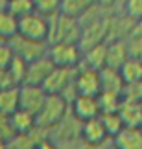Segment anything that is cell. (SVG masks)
Instances as JSON below:
<instances>
[{
	"label": "cell",
	"mask_w": 142,
	"mask_h": 149,
	"mask_svg": "<svg viewBox=\"0 0 142 149\" xmlns=\"http://www.w3.org/2000/svg\"><path fill=\"white\" fill-rule=\"evenodd\" d=\"M70 112V101L65 96L59 94H48V100L44 103L43 111L37 116V123L39 129L43 131H52L57 125H61L66 120Z\"/></svg>",
	"instance_id": "cell-1"
},
{
	"label": "cell",
	"mask_w": 142,
	"mask_h": 149,
	"mask_svg": "<svg viewBox=\"0 0 142 149\" xmlns=\"http://www.w3.org/2000/svg\"><path fill=\"white\" fill-rule=\"evenodd\" d=\"M48 57L57 68H72L78 70L83 65V48L79 42L59 41L48 46Z\"/></svg>",
	"instance_id": "cell-2"
},
{
	"label": "cell",
	"mask_w": 142,
	"mask_h": 149,
	"mask_svg": "<svg viewBox=\"0 0 142 149\" xmlns=\"http://www.w3.org/2000/svg\"><path fill=\"white\" fill-rule=\"evenodd\" d=\"M19 35L33 42L50 44V17H44L35 11L19 19Z\"/></svg>",
	"instance_id": "cell-3"
},
{
	"label": "cell",
	"mask_w": 142,
	"mask_h": 149,
	"mask_svg": "<svg viewBox=\"0 0 142 149\" xmlns=\"http://www.w3.org/2000/svg\"><path fill=\"white\" fill-rule=\"evenodd\" d=\"M78 70H72V68H57L55 66L52 70V74L48 76V79L44 81L43 88L46 90V94H59V96H65V98L70 101L69 92H72V96H76L74 81H76Z\"/></svg>",
	"instance_id": "cell-4"
},
{
	"label": "cell",
	"mask_w": 142,
	"mask_h": 149,
	"mask_svg": "<svg viewBox=\"0 0 142 149\" xmlns=\"http://www.w3.org/2000/svg\"><path fill=\"white\" fill-rule=\"evenodd\" d=\"M79 140L90 147H104L107 142H111L101 118L81 122V125H79Z\"/></svg>",
	"instance_id": "cell-5"
},
{
	"label": "cell",
	"mask_w": 142,
	"mask_h": 149,
	"mask_svg": "<svg viewBox=\"0 0 142 149\" xmlns=\"http://www.w3.org/2000/svg\"><path fill=\"white\" fill-rule=\"evenodd\" d=\"M74 88H76V96H94V98H98L101 94L100 72L92 70V68H87V66H81L78 70Z\"/></svg>",
	"instance_id": "cell-6"
},
{
	"label": "cell",
	"mask_w": 142,
	"mask_h": 149,
	"mask_svg": "<svg viewBox=\"0 0 142 149\" xmlns=\"http://www.w3.org/2000/svg\"><path fill=\"white\" fill-rule=\"evenodd\" d=\"M70 114L79 122L100 118L101 109L98 98H94V96H74V100L70 101Z\"/></svg>",
	"instance_id": "cell-7"
},
{
	"label": "cell",
	"mask_w": 142,
	"mask_h": 149,
	"mask_svg": "<svg viewBox=\"0 0 142 149\" xmlns=\"http://www.w3.org/2000/svg\"><path fill=\"white\" fill-rule=\"evenodd\" d=\"M48 100V94L43 87L37 85H20V109L39 116L44 103Z\"/></svg>",
	"instance_id": "cell-8"
},
{
	"label": "cell",
	"mask_w": 142,
	"mask_h": 149,
	"mask_svg": "<svg viewBox=\"0 0 142 149\" xmlns=\"http://www.w3.org/2000/svg\"><path fill=\"white\" fill-rule=\"evenodd\" d=\"M11 48H13L15 55H19L20 59H24L26 63H31L39 59V57L46 55L48 54V46L50 44H41V42H33V41H28V39L17 35L13 41H9Z\"/></svg>",
	"instance_id": "cell-9"
},
{
	"label": "cell",
	"mask_w": 142,
	"mask_h": 149,
	"mask_svg": "<svg viewBox=\"0 0 142 149\" xmlns=\"http://www.w3.org/2000/svg\"><path fill=\"white\" fill-rule=\"evenodd\" d=\"M54 68H55V65L50 61L48 54L39 57L35 61H31V63H28V74H26L24 85H37V87H43Z\"/></svg>",
	"instance_id": "cell-10"
},
{
	"label": "cell",
	"mask_w": 142,
	"mask_h": 149,
	"mask_svg": "<svg viewBox=\"0 0 142 149\" xmlns=\"http://www.w3.org/2000/svg\"><path fill=\"white\" fill-rule=\"evenodd\" d=\"M113 149H142V127H124L111 140Z\"/></svg>",
	"instance_id": "cell-11"
},
{
	"label": "cell",
	"mask_w": 142,
	"mask_h": 149,
	"mask_svg": "<svg viewBox=\"0 0 142 149\" xmlns=\"http://www.w3.org/2000/svg\"><path fill=\"white\" fill-rule=\"evenodd\" d=\"M129 59V50L126 39H111L107 41V66L120 70V66Z\"/></svg>",
	"instance_id": "cell-12"
},
{
	"label": "cell",
	"mask_w": 142,
	"mask_h": 149,
	"mask_svg": "<svg viewBox=\"0 0 142 149\" xmlns=\"http://www.w3.org/2000/svg\"><path fill=\"white\" fill-rule=\"evenodd\" d=\"M11 120V125H13V131L17 136L20 134H31L39 129V123H37V116L31 112L24 111V109H19L17 112H13L9 116Z\"/></svg>",
	"instance_id": "cell-13"
},
{
	"label": "cell",
	"mask_w": 142,
	"mask_h": 149,
	"mask_svg": "<svg viewBox=\"0 0 142 149\" xmlns=\"http://www.w3.org/2000/svg\"><path fill=\"white\" fill-rule=\"evenodd\" d=\"M100 79H101V92H116L124 96L126 83L122 79L120 70L105 66L104 70H100Z\"/></svg>",
	"instance_id": "cell-14"
},
{
	"label": "cell",
	"mask_w": 142,
	"mask_h": 149,
	"mask_svg": "<svg viewBox=\"0 0 142 149\" xmlns=\"http://www.w3.org/2000/svg\"><path fill=\"white\" fill-rule=\"evenodd\" d=\"M92 70H104L107 66V42H100L96 46L83 52V65Z\"/></svg>",
	"instance_id": "cell-15"
},
{
	"label": "cell",
	"mask_w": 142,
	"mask_h": 149,
	"mask_svg": "<svg viewBox=\"0 0 142 149\" xmlns=\"http://www.w3.org/2000/svg\"><path fill=\"white\" fill-rule=\"evenodd\" d=\"M118 114H120V118H122L126 127H142V105H140V101L124 100Z\"/></svg>",
	"instance_id": "cell-16"
},
{
	"label": "cell",
	"mask_w": 142,
	"mask_h": 149,
	"mask_svg": "<svg viewBox=\"0 0 142 149\" xmlns=\"http://www.w3.org/2000/svg\"><path fill=\"white\" fill-rule=\"evenodd\" d=\"M20 109V87L0 88V114L11 116Z\"/></svg>",
	"instance_id": "cell-17"
},
{
	"label": "cell",
	"mask_w": 142,
	"mask_h": 149,
	"mask_svg": "<svg viewBox=\"0 0 142 149\" xmlns=\"http://www.w3.org/2000/svg\"><path fill=\"white\" fill-rule=\"evenodd\" d=\"M17 35H19V19L8 8L0 9V39L9 42Z\"/></svg>",
	"instance_id": "cell-18"
},
{
	"label": "cell",
	"mask_w": 142,
	"mask_h": 149,
	"mask_svg": "<svg viewBox=\"0 0 142 149\" xmlns=\"http://www.w3.org/2000/svg\"><path fill=\"white\" fill-rule=\"evenodd\" d=\"M90 9H92V6L89 4V0H63L59 13L69 17V19L79 20V19H83Z\"/></svg>",
	"instance_id": "cell-19"
},
{
	"label": "cell",
	"mask_w": 142,
	"mask_h": 149,
	"mask_svg": "<svg viewBox=\"0 0 142 149\" xmlns=\"http://www.w3.org/2000/svg\"><path fill=\"white\" fill-rule=\"evenodd\" d=\"M120 74L124 83L127 85H135L142 81V59L139 57H129V59L120 66Z\"/></svg>",
	"instance_id": "cell-20"
},
{
	"label": "cell",
	"mask_w": 142,
	"mask_h": 149,
	"mask_svg": "<svg viewBox=\"0 0 142 149\" xmlns=\"http://www.w3.org/2000/svg\"><path fill=\"white\" fill-rule=\"evenodd\" d=\"M100 101V109L101 114H111V112H118L124 103V96L116 94V92H101L98 96Z\"/></svg>",
	"instance_id": "cell-21"
},
{
	"label": "cell",
	"mask_w": 142,
	"mask_h": 149,
	"mask_svg": "<svg viewBox=\"0 0 142 149\" xmlns=\"http://www.w3.org/2000/svg\"><path fill=\"white\" fill-rule=\"evenodd\" d=\"M6 8H8L17 19H22V17H28V15L35 13V4H33V0H6Z\"/></svg>",
	"instance_id": "cell-22"
},
{
	"label": "cell",
	"mask_w": 142,
	"mask_h": 149,
	"mask_svg": "<svg viewBox=\"0 0 142 149\" xmlns=\"http://www.w3.org/2000/svg\"><path fill=\"white\" fill-rule=\"evenodd\" d=\"M101 122H104L105 125V129H107V134H109V138L113 140L115 136L120 133V131L126 127L122 122V118H120V114L118 112H111V114H101Z\"/></svg>",
	"instance_id": "cell-23"
},
{
	"label": "cell",
	"mask_w": 142,
	"mask_h": 149,
	"mask_svg": "<svg viewBox=\"0 0 142 149\" xmlns=\"http://www.w3.org/2000/svg\"><path fill=\"white\" fill-rule=\"evenodd\" d=\"M61 2L63 0H33L35 4V11L44 17H54L59 13L61 9Z\"/></svg>",
	"instance_id": "cell-24"
},
{
	"label": "cell",
	"mask_w": 142,
	"mask_h": 149,
	"mask_svg": "<svg viewBox=\"0 0 142 149\" xmlns=\"http://www.w3.org/2000/svg\"><path fill=\"white\" fill-rule=\"evenodd\" d=\"M124 11L133 22L142 20V0H124Z\"/></svg>",
	"instance_id": "cell-25"
},
{
	"label": "cell",
	"mask_w": 142,
	"mask_h": 149,
	"mask_svg": "<svg viewBox=\"0 0 142 149\" xmlns=\"http://www.w3.org/2000/svg\"><path fill=\"white\" fill-rule=\"evenodd\" d=\"M15 59V52L11 48L9 42H2L0 44V72H6L11 66V63Z\"/></svg>",
	"instance_id": "cell-26"
},
{
	"label": "cell",
	"mask_w": 142,
	"mask_h": 149,
	"mask_svg": "<svg viewBox=\"0 0 142 149\" xmlns=\"http://www.w3.org/2000/svg\"><path fill=\"white\" fill-rule=\"evenodd\" d=\"M0 134H2L4 138H8L9 142L17 136L15 131H13V125H11L9 116H6V114H0Z\"/></svg>",
	"instance_id": "cell-27"
},
{
	"label": "cell",
	"mask_w": 142,
	"mask_h": 149,
	"mask_svg": "<svg viewBox=\"0 0 142 149\" xmlns=\"http://www.w3.org/2000/svg\"><path fill=\"white\" fill-rule=\"evenodd\" d=\"M35 149H61V146H59L54 138H48V136H44V138L35 146Z\"/></svg>",
	"instance_id": "cell-28"
},
{
	"label": "cell",
	"mask_w": 142,
	"mask_h": 149,
	"mask_svg": "<svg viewBox=\"0 0 142 149\" xmlns=\"http://www.w3.org/2000/svg\"><path fill=\"white\" fill-rule=\"evenodd\" d=\"M118 2V0H100V8H113V6H115Z\"/></svg>",
	"instance_id": "cell-29"
},
{
	"label": "cell",
	"mask_w": 142,
	"mask_h": 149,
	"mask_svg": "<svg viewBox=\"0 0 142 149\" xmlns=\"http://www.w3.org/2000/svg\"><path fill=\"white\" fill-rule=\"evenodd\" d=\"M0 149H9V140L0 134Z\"/></svg>",
	"instance_id": "cell-30"
},
{
	"label": "cell",
	"mask_w": 142,
	"mask_h": 149,
	"mask_svg": "<svg viewBox=\"0 0 142 149\" xmlns=\"http://www.w3.org/2000/svg\"><path fill=\"white\" fill-rule=\"evenodd\" d=\"M89 4L94 8V6H98V4H100V0H89Z\"/></svg>",
	"instance_id": "cell-31"
},
{
	"label": "cell",
	"mask_w": 142,
	"mask_h": 149,
	"mask_svg": "<svg viewBox=\"0 0 142 149\" xmlns=\"http://www.w3.org/2000/svg\"><path fill=\"white\" fill-rule=\"evenodd\" d=\"M6 8V0H0V9H4Z\"/></svg>",
	"instance_id": "cell-32"
},
{
	"label": "cell",
	"mask_w": 142,
	"mask_h": 149,
	"mask_svg": "<svg viewBox=\"0 0 142 149\" xmlns=\"http://www.w3.org/2000/svg\"><path fill=\"white\" fill-rule=\"evenodd\" d=\"M140 105H142V101H140Z\"/></svg>",
	"instance_id": "cell-33"
}]
</instances>
